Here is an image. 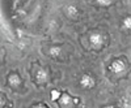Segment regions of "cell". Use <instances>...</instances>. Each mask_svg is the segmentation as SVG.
Masks as SVG:
<instances>
[{
	"instance_id": "obj_1",
	"label": "cell",
	"mask_w": 131,
	"mask_h": 108,
	"mask_svg": "<svg viewBox=\"0 0 131 108\" xmlns=\"http://www.w3.org/2000/svg\"><path fill=\"white\" fill-rule=\"evenodd\" d=\"M107 40H109L107 35L101 30H91L88 34V43H89L91 48L94 51L102 50L106 46Z\"/></svg>"
},
{
	"instance_id": "obj_2",
	"label": "cell",
	"mask_w": 131,
	"mask_h": 108,
	"mask_svg": "<svg viewBox=\"0 0 131 108\" xmlns=\"http://www.w3.org/2000/svg\"><path fill=\"white\" fill-rule=\"evenodd\" d=\"M31 78H33V82L38 86L46 85L47 80H49V73L45 68H42L41 65L36 64V65H33V68H31Z\"/></svg>"
},
{
	"instance_id": "obj_3",
	"label": "cell",
	"mask_w": 131,
	"mask_h": 108,
	"mask_svg": "<svg viewBox=\"0 0 131 108\" xmlns=\"http://www.w3.org/2000/svg\"><path fill=\"white\" fill-rule=\"evenodd\" d=\"M109 72H110L112 74H115V75H122L127 72L128 69V65H127V61L122 57H115L110 61V64H109L107 67Z\"/></svg>"
},
{
	"instance_id": "obj_4",
	"label": "cell",
	"mask_w": 131,
	"mask_h": 108,
	"mask_svg": "<svg viewBox=\"0 0 131 108\" xmlns=\"http://www.w3.org/2000/svg\"><path fill=\"white\" fill-rule=\"evenodd\" d=\"M96 78L91 73H83L79 77V86L84 90H91L96 86Z\"/></svg>"
},
{
	"instance_id": "obj_5",
	"label": "cell",
	"mask_w": 131,
	"mask_h": 108,
	"mask_svg": "<svg viewBox=\"0 0 131 108\" xmlns=\"http://www.w3.org/2000/svg\"><path fill=\"white\" fill-rule=\"evenodd\" d=\"M59 107L60 108H71L72 105H75L76 103L79 102V99H76L73 98V96H71L68 92H62L60 96H59V99L57 100Z\"/></svg>"
},
{
	"instance_id": "obj_6",
	"label": "cell",
	"mask_w": 131,
	"mask_h": 108,
	"mask_svg": "<svg viewBox=\"0 0 131 108\" xmlns=\"http://www.w3.org/2000/svg\"><path fill=\"white\" fill-rule=\"evenodd\" d=\"M7 83L10 89H20L21 86H23V78H21V75L18 72H10L8 75H7Z\"/></svg>"
},
{
	"instance_id": "obj_7",
	"label": "cell",
	"mask_w": 131,
	"mask_h": 108,
	"mask_svg": "<svg viewBox=\"0 0 131 108\" xmlns=\"http://www.w3.org/2000/svg\"><path fill=\"white\" fill-rule=\"evenodd\" d=\"M63 12H64V16L67 17L68 20H71V21H75L76 18L79 17V14H80L79 8L76 7V5H72V4L66 5L64 9H63Z\"/></svg>"
},
{
	"instance_id": "obj_8",
	"label": "cell",
	"mask_w": 131,
	"mask_h": 108,
	"mask_svg": "<svg viewBox=\"0 0 131 108\" xmlns=\"http://www.w3.org/2000/svg\"><path fill=\"white\" fill-rule=\"evenodd\" d=\"M47 55L52 59H55V57H59V55L62 53V46H50L47 48Z\"/></svg>"
},
{
	"instance_id": "obj_9",
	"label": "cell",
	"mask_w": 131,
	"mask_h": 108,
	"mask_svg": "<svg viewBox=\"0 0 131 108\" xmlns=\"http://www.w3.org/2000/svg\"><path fill=\"white\" fill-rule=\"evenodd\" d=\"M96 5L101 7V8H107L113 4V0H94Z\"/></svg>"
},
{
	"instance_id": "obj_10",
	"label": "cell",
	"mask_w": 131,
	"mask_h": 108,
	"mask_svg": "<svg viewBox=\"0 0 131 108\" xmlns=\"http://www.w3.org/2000/svg\"><path fill=\"white\" fill-rule=\"evenodd\" d=\"M122 24H123V29L126 31H130V29H131V17L130 16H126L123 18V21H122Z\"/></svg>"
},
{
	"instance_id": "obj_11",
	"label": "cell",
	"mask_w": 131,
	"mask_h": 108,
	"mask_svg": "<svg viewBox=\"0 0 131 108\" xmlns=\"http://www.w3.org/2000/svg\"><path fill=\"white\" fill-rule=\"evenodd\" d=\"M60 91L59 90H51V92H50V98H51V100L52 102H57L58 99H59V96H60Z\"/></svg>"
},
{
	"instance_id": "obj_12",
	"label": "cell",
	"mask_w": 131,
	"mask_h": 108,
	"mask_svg": "<svg viewBox=\"0 0 131 108\" xmlns=\"http://www.w3.org/2000/svg\"><path fill=\"white\" fill-rule=\"evenodd\" d=\"M7 104V100H5V96L0 92V108H4Z\"/></svg>"
},
{
	"instance_id": "obj_13",
	"label": "cell",
	"mask_w": 131,
	"mask_h": 108,
	"mask_svg": "<svg viewBox=\"0 0 131 108\" xmlns=\"http://www.w3.org/2000/svg\"><path fill=\"white\" fill-rule=\"evenodd\" d=\"M31 108H49L45 103H37V104H34Z\"/></svg>"
},
{
	"instance_id": "obj_14",
	"label": "cell",
	"mask_w": 131,
	"mask_h": 108,
	"mask_svg": "<svg viewBox=\"0 0 131 108\" xmlns=\"http://www.w3.org/2000/svg\"><path fill=\"white\" fill-rule=\"evenodd\" d=\"M101 108H115L114 105H104V107H101Z\"/></svg>"
}]
</instances>
